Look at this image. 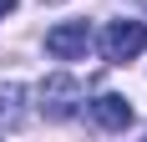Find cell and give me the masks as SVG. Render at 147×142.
Instances as JSON below:
<instances>
[{
  "instance_id": "1",
  "label": "cell",
  "mask_w": 147,
  "mask_h": 142,
  "mask_svg": "<svg viewBox=\"0 0 147 142\" xmlns=\"http://www.w3.org/2000/svg\"><path fill=\"white\" fill-rule=\"evenodd\" d=\"M102 51H107V61H132V56H142L147 51V26L142 20H112L107 26V36H102Z\"/></svg>"
},
{
  "instance_id": "2",
  "label": "cell",
  "mask_w": 147,
  "mask_h": 142,
  "mask_svg": "<svg viewBox=\"0 0 147 142\" xmlns=\"http://www.w3.org/2000/svg\"><path fill=\"white\" fill-rule=\"evenodd\" d=\"M76 107H81V86H76L71 76H46L41 81V112L51 117V122L76 117Z\"/></svg>"
},
{
  "instance_id": "3",
  "label": "cell",
  "mask_w": 147,
  "mask_h": 142,
  "mask_svg": "<svg viewBox=\"0 0 147 142\" xmlns=\"http://www.w3.org/2000/svg\"><path fill=\"white\" fill-rule=\"evenodd\" d=\"M86 46H91V26H86V20H61V26L46 30V51H51L56 61L86 56Z\"/></svg>"
},
{
  "instance_id": "4",
  "label": "cell",
  "mask_w": 147,
  "mask_h": 142,
  "mask_svg": "<svg viewBox=\"0 0 147 142\" xmlns=\"http://www.w3.org/2000/svg\"><path fill=\"white\" fill-rule=\"evenodd\" d=\"M91 122L107 132H127L132 127V107H127V97H117V91H102V97L91 101Z\"/></svg>"
},
{
  "instance_id": "5",
  "label": "cell",
  "mask_w": 147,
  "mask_h": 142,
  "mask_svg": "<svg viewBox=\"0 0 147 142\" xmlns=\"http://www.w3.org/2000/svg\"><path fill=\"white\" fill-rule=\"evenodd\" d=\"M20 101H26V91L15 81H0V127H15L20 122Z\"/></svg>"
},
{
  "instance_id": "6",
  "label": "cell",
  "mask_w": 147,
  "mask_h": 142,
  "mask_svg": "<svg viewBox=\"0 0 147 142\" xmlns=\"http://www.w3.org/2000/svg\"><path fill=\"white\" fill-rule=\"evenodd\" d=\"M10 10H15V0H0V15H10Z\"/></svg>"
}]
</instances>
